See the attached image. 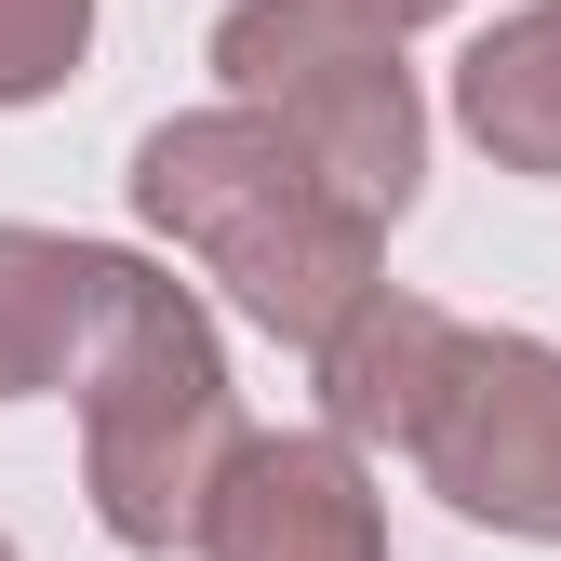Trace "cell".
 Instances as JSON below:
<instances>
[{
  "label": "cell",
  "instance_id": "cell-1",
  "mask_svg": "<svg viewBox=\"0 0 561 561\" xmlns=\"http://www.w3.org/2000/svg\"><path fill=\"white\" fill-rule=\"evenodd\" d=\"M134 215H148L161 241H187L267 334H295V347H321L375 295V215L254 107L161 121L148 148H134Z\"/></svg>",
  "mask_w": 561,
  "mask_h": 561
},
{
  "label": "cell",
  "instance_id": "cell-2",
  "mask_svg": "<svg viewBox=\"0 0 561 561\" xmlns=\"http://www.w3.org/2000/svg\"><path fill=\"white\" fill-rule=\"evenodd\" d=\"M241 468V401L228 347L187 280L107 254L94 295V362H81V481L121 548H201V508Z\"/></svg>",
  "mask_w": 561,
  "mask_h": 561
},
{
  "label": "cell",
  "instance_id": "cell-3",
  "mask_svg": "<svg viewBox=\"0 0 561 561\" xmlns=\"http://www.w3.org/2000/svg\"><path fill=\"white\" fill-rule=\"evenodd\" d=\"M215 67H228V107L280 121L375 228L414 201V174H428V107H414V67H401L388 14H362V0H241L215 27Z\"/></svg>",
  "mask_w": 561,
  "mask_h": 561
},
{
  "label": "cell",
  "instance_id": "cell-4",
  "mask_svg": "<svg viewBox=\"0 0 561 561\" xmlns=\"http://www.w3.org/2000/svg\"><path fill=\"white\" fill-rule=\"evenodd\" d=\"M414 468H428V495H455L468 522L561 548V347L468 334L442 401H428V428H414Z\"/></svg>",
  "mask_w": 561,
  "mask_h": 561
},
{
  "label": "cell",
  "instance_id": "cell-5",
  "mask_svg": "<svg viewBox=\"0 0 561 561\" xmlns=\"http://www.w3.org/2000/svg\"><path fill=\"white\" fill-rule=\"evenodd\" d=\"M201 561H388V508L347 442H241L201 508Z\"/></svg>",
  "mask_w": 561,
  "mask_h": 561
},
{
  "label": "cell",
  "instance_id": "cell-6",
  "mask_svg": "<svg viewBox=\"0 0 561 561\" xmlns=\"http://www.w3.org/2000/svg\"><path fill=\"white\" fill-rule=\"evenodd\" d=\"M455 347H468V321H442L428 295H388V280H375V295L308 347L334 442H401V455H414V428H428V401H442V375H455Z\"/></svg>",
  "mask_w": 561,
  "mask_h": 561
},
{
  "label": "cell",
  "instance_id": "cell-7",
  "mask_svg": "<svg viewBox=\"0 0 561 561\" xmlns=\"http://www.w3.org/2000/svg\"><path fill=\"white\" fill-rule=\"evenodd\" d=\"M94 295H107V254L94 241L0 228V401L67 388V375L94 362Z\"/></svg>",
  "mask_w": 561,
  "mask_h": 561
},
{
  "label": "cell",
  "instance_id": "cell-8",
  "mask_svg": "<svg viewBox=\"0 0 561 561\" xmlns=\"http://www.w3.org/2000/svg\"><path fill=\"white\" fill-rule=\"evenodd\" d=\"M455 121L508 174H561V0H522L508 27H481L455 67Z\"/></svg>",
  "mask_w": 561,
  "mask_h": 561
},
{
  "label": "cell",
  "instance_id": "cell-9",
  "mask_svg": "<svg viewBox=\"0 0 561 561\" xmlns=\"http://www.w3.org/2000/svg\"><path fill=\"white\" fill-rule=\"evenodd\" d=\"M94 41V0H0V107H41Z\"/></svg>",
  "mask_w": 561,
  "mask_h": 561
},
{
  "label": "cell",
  "instance_id": "cell-10",
  "mask_svg": "<svg viewBox=\"0 0 561 561\" xmlns=\"http://www.w3.org/2000/svg\"><path fill=\"white\" fill-rule=\"evenodd\" d=\"M362 14H388V27H428V14H455V0H362Z\"/></svg>",
  "mask_w": 561,
  "mask_h": 561
},
{
  "label": "cell",
  "instance_id": "cell-11",
  "mask_svg": "<svg viewBox=\"0 0 561 561\" xmlns=\"http://www.w3.org/2000/svg\"><path fill=\"white\" fill-rule=\"evenodd\" d=\"M0 561H14V548H0Z\"/></svg>",
  "mask_w": 561,
  "mask_h": 561
}]
</instances>
